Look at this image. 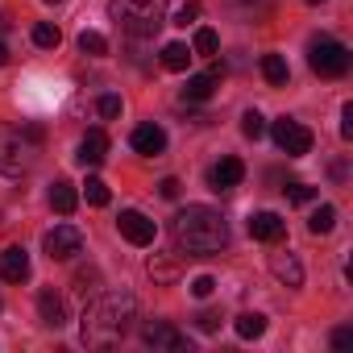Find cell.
Instances as JSON below:
<instances>
[{
	"instance_id": "277c9868",
	"label": "cell",
	"mask_w": 353,
	"mask_h": 353,
	"mask_svg": "<svg viewBox=\"0 0 353 353\" xmlns=\"http://www.w3.org/2000/svg\"><path fill=\"white\" fill-rule=\"evenodd\" d=\"M307 63H312V71L320 79H341L349 71V50L341 42H332V38H316L312 50H307Z\"/></svg>"
},
{
	"instance_id": "ffe728a7",
	"label": "cell",
	"mask_w": 353,
	"mask_h": 353,
	"mask_svg": "<svg viewBox=\"0 0 353 353\" xmlns=\"http://www.w3.org/2000/svg\"><path fill=\"white\" fill-rule=\"evenodd\" d=\"M188 63H192V50H188L183 42L162 46V67H166V71H188Z\"/></svg>"
},
{
	"instance_id": "d590c367",
	"label": "cell",
	"mask_w": 353,
	"mask_h": 353,
	"mask_svg": "<svg viewBox=\"0 0 353 353\" xmlns=\"http://www.w3.org/2000/svg\"><path fill=\"white\" fill-rule=\"evenodd\" d=\"M332 345H336V349H349V345H353V328H336V332H332Z\"/></svg>"
},
{
	"instance_id": "603a6c76",
	"label": "cell",
	"mask_w": 353,
	"mask_h": 353,
	"mask_svg": "<svg viewBox=\"0 0 353 353\" xmlns=\"http://www.w3.org/2000/svg\"><path fill=\"white\" fill-rule=\"evenodd\" d=\"M332 225H336V208H332V204H320V208L312 212V221H307V229H312L316 237L332 233Z\"/></svg>"
},
{
	"instance_id": "e0dca14e",
	"label": "cell",
	"mask_w": 353,
	"mask_h": 353,
	"mask_svg": "<svg viewBox=\"0 0 353 353\" xmlns=\"http://www.w3.org/2000/svg\"><path fill=\"white\" fill-rule=\"evenodd\" d=\"M216 83H221V79H216L212 71H208V75H192L188 88H183V100H188V104H200V100H208V96L216 92Z\"/></svg>"
},
{
	"instance_id": "4316f807",
	"label": "cell",
	"mask_w": 353,
	"mask_h": 353,
	"mask_svg": "<svg viewBox=\"0 0 353 353\" xmlns=\"http://www.w3.org/2000/svg\"><path fill=\"white\" fill-rule=\"evenodd\" d=\"M34 42H38L42 50H50V46H59V42H63V34H59V26L38 21V26H34Z\"/></svg>"
},
{
	"instance_id": "1f68e13d",
	"label": "cell",
	"mask_w": 353,
	"mask_h": 353,
	"mask_svg": "<svg viewBox=\"0 0 353 353\" xmlns=\"http://www.w3.org/2000/svg\"><path fill=\"white\" fill-rule=\"evenodd\" d=\"M212 291H216V279H212V274H200V279H192V295H196V299H208Z\"/></svg>"
},
{
	"instance_id": "44dd1931",
	"label": "cell",
	"mask_w": 353,
	"mask_h": 353,
	"mask_svg": "<svg viewBox=\"0 0 353 353\" xmlns=\"http://www.w3.org/2000/svg\"><path fill=\"white\" fill-rule=\"evenodd\" d=\"M262 75H266V83H274V88H283L287 83V59L283 54H262Z\"/></svg>"
},
{
	"instance_id": "7a4b0ae2",
	"label": "cell",
	"mask_w": 353,
	"mask_h": 353,
	"mask_svg": "<svg viewBox=\"0 0 353 353\" xmlns=\"http://www.w3.org/2000/svg\"><path fill=\"white\" fill-rule=\"evenodd\" d=\"M137 316V299L129 291H108V295H96L88 307H83V341L88 345H112L129 332Z\"/></svg>"
},
{
	"instance_id": "5bb4252c",
	"label": "cell",
	"mask_w": 353,
	"mask_h": 353,
	"mask_svg": "<svg viewBox=\"0 0 353 353\" xmlns=\"http://www.w3.org/2000/svg\"><path fill=\"white\" fill-rule=\"evenodd\" d=\"M133 150L145 154V158H158V154L166 150V133H162L158 125H137V129H133Z\"/></svg>"
},
{
	"instance_id": "484cf974",
	"label": "cell",
	"mask_w": 353,
	"mask_h": 353,
	"mask_svg": "<svg viewBox=\"0 0 353 353\" xmlns=\"http://www.w3.org/2000/svg\"><path fill=\"white\" fill-rule=\"evenodd\" d=\"M83 196H88V204H92V208H104V204H108V183L92 174V179L83 183Z\"/></svg>"
},
{
	"instance_id": "74e56055",
	"label": "cell",
	"mask_w": 353,
	"mask_h": 353,
	"mask_svg": "<svg viewBox=\"0 0 353 353\" xmlns=\"http://www.w3.org/2000/svg\"><path fill=\"white\" fill-rule=\"evenodd\" d=\"M21 133H26V141H30V145H38V141L46 137V129H42V125H26Z\"/></svg>"
},
{
	"instance_id": "7c38bea8",
	"label": "cell",
	"mask_w": 353,
	"mask_h": 353,
	"mask_svg": "<svg viewBox=\"0 0 353 353\" xmlns=\"http://www.w3.org/2000/svg\"><path fill=\"white\" fill-rule=\"evenodd\" d=\"M270 274H274L283 287H303V262H299L291 250H283V254H270Z\"/></svg>"
},
{
	"instance_id": "30bf717a",
	"label": "cell",
	"mask_w": 353,
	"mask_h": 353,
	"mask_svg": "<svg viewBox=\"0 0 353 353\" xmlns=\"http://www.w3.org/2000/svg\"><path fill=\"white\" fill-rule=\"evenodd\" d=\"M241 179H245V162H241V158H221V162L208 170V188H212V192H233Z\"/></svg>"
},
{
	"instance_id": "52a82bcc",
	"label": "cell",
	"mask_w": 353,
	"mask_h": 353,
	"mask_svg": "<svg viewBox=\"0 0 353 353\" xmlns=\"http://www.w3.org/2000/svg\"><path fill=\"white\" fill-rule=\"evenodd\" d=\"M117 229H121V237H125L129 245H154V237H158L154 221H150L145 212H137V208H125V212L117 216Z\"/></svg>"
},
{
	"instance_id": "f1b7e54d",
	"label": "cell",
	"mask_w": 353,
	"mask_h": 353,
	"mask_svg": "<svg viewBox=\"0 0 353 353\" xmlns=\"http://www.w3.org/2000/svg\"><path fill=\"white\" fill-rule=\"evenodd\" d=\"M192 46H196V54H216V46H221L216 42V30H196V42Z\"/></svg>"
},
{
	"instance_id": "d6a6232c",
	"label": "cell",
	"mask_w": 353,
	"mask_h": 353,
	"mask_svg": "<svg viewBox=\"0 0 353 353\" xmlns=\"http://www.w3.org/2000/svg\"><path fill=\"white\" fill-rule=\"evenodd\" d=\"M96 108H100V117H104V121H112V117H121V96H100V104H96Z\"/></svg>"
},
{
	"instance_id": "4fadbf2b",
	"label": "cell",
	"mask_w": 353,
	"mask_h": 353,
	"mask_svg": "<svg viewBox=\"0 0 353 353\" xmlns=\"http://www.w3.org/2000/svg\"><path fill=\"white\" fill-rule=\"evenodd\" d=\"M283 233H287V225H283L279 212H254L250 216V237L254 241H283Z\"/></svg>"
},
{
	"instance_id": "9c48e42d",
	"label": "cell",
	"mask_w": 353,
	"mask_h": 353,
	"mask_svg": "<svg viewBox=\"0 0 353 353\" xmlns=\"http://www.w3.org/2000/svg\"><path fill=\"white\" fill-rule=\"evenodd\" d=\"M145 345L150 349H166V353H183L188 349V336L174 328V324H166V320H154L145 328Z\"/></svg>"
},
{
	"instance_id": "3957f363",
	"label": "cell",
	"mask_w": 353,
	"mask_h": 353,
	"mask_svg": "<svg viewBox=\"0 0 353 353\" xmlns=\"http://www.w3.org/2000/svg\"><path fill=\"white\" fill-rule=\"evenodd\" d=\"M112 17L133 38H154L166 17V0H112Z\"/></svg>"
},
{
	"instance_id": "8d00e7d4",
	"label": "cell",
	"mask_w": 353,
	"mask_h": 353,
	"mask_svg": "<svg viewBox=\"0 0 353 353\" xmlns=\"http://www.w3.org/2000/svg\"><path fill=\"white\" fill-rule=\"evenodd\" d=\"M158 192H162L166 200H179V179H162V183H158Z\"/></svg>"
},
{
	"instance_id": "ab89813d",
	"label": "cell",
	"mask_w": 353,
	"mask_h": 353,
	"mask_svg": "<svg viewBox=\"0 0 353 353\" xmlns=\"http://www.w3.org/2000/svg\"><path fill=\"white\" fill-rule=\"evenodd\" d=\"M46 5H63V0H46Z\"/></svg>"
},
{
	"instance_id": "83f0119b",
	"label": "cell",
	"mask_w": 353,
	"mask_h": 353,
	"mask_svg": "<svg viewBox=\"0 0 353 353\" xmlns=\"http://www.w3.org/2000/svg\"><path fill=\"white\" fill-rule=\"evenodd\" d=\"M241 133H245V137H250V141H258V137H262V133H266V121H262V112H258V108H254V112H245V117H241Z\"/></svg>"
},
{
	"instance_id": "cb8c5ba5",
	"label": "cell",
	"mask_w": 353,
	"mask_h": 353,
	"mask_svg": "<svg viewBox=\"0 0 353 353\" xmlns=\"http://www.w3.org/2000/svg\"><path fill=\"white\" fill-rule=\"evenodd\" d=\"M96 287H100V270H96V266L75 274V295H79L83 303H88V299H96Z\"/></svg>"
},
{
	"instance_id": "d6986e66",
	"label": "cell",
	"mask_w": 353,
	"mask_h": 353,
	"mask_svg": "<svg viewBox=\"0 0 353 353\" xmlns=\"http://www.w3.org/2000/svg\"><path fill=\"white\" fill-rule=\"evenodd\" d=\"M233 328H237V336H241V341H258V336L266 332V316H262V312H241Z\"/></svg>"
},
{
	"instance_id": "e575fe53",
	"label": "cell",
	"mask_w": 353,
	"mask_h": 353,
	"mask_svg": "<svg viewBox=\"0 0 353 353\" xmlns=\"http://www.w3.org/2000/svg\"><path fill=\"white\" fill-rule=\"evenodd\" d=\"M341 137H353V104L341 108Z\"/></svg>"
},
{
	"instance_id": "4dcf8cb0",
	"label": "cell",
	"mask_w": 353,
	"mask_h": 353,
	"mask_svg": "<svg viewBox=\"0 0 353 353\" xmlns=\"http://www.w3.org/2000/svg\"><path fill=\"white\" fill-rule=\"evenodd\" d=\"M221 320H225V316H221L216 307H204V312L196 316V324H200V332H216V328H221Z\"/></svg>"
},
{
	"instance_id": "836d02e7",
	"label": "cell",
	"mask_w": 353,
	"mask_h": 353,
	"mask_svg": "<svg viewBox=\"0 0 353 353\" xmlns=\"http://www.w3.org/2000/svg\"><path fill=\"white\" fill-rule=\"evenodd\" d=\"M200 13H204V9H200V5H196V0H188V5H183V9H179V13H174V26H192V21H196V17H200Z\"/></svg>"
},
{
	"instance_id": "5b68a950",
	"label": "cell",
	"mask_w": 353,
	"mask_h": 353,
	"mask_svg": "<svg viewBox=\"0 0 353 353\" xmlns=\"http://www.w3.org/2000/svg\"><path fill=\"white\" fill-rule=\"evenodd\" d=\"M30 170V141L21 129L0 125V174H21Z\"/></svg>"
},
{
	"instance_id": "8992f818",
	"label": "cell",
	"mask_w": 353,
	"mask_h": 353,
	"mask_svg": "<svg viewBox=\"0 0 353 353\" xmlns=\"http://www.w3.org/2000/svg\"><path fill=\"white\" fill-rule=\"evenodd\" d=\"M270 133H274V145L283 150V154H291V158H303L307 150H312V129L307 125H299V121H274L270 125Z\"/></svg>"
},
{
	"instance_id": "6da1fadb",
	"label": "cell",
	"mask_w": 353,
	"mask_h": 353,
	"mask_svg": "<svg viewBox=\"0 0 353 353\" xmlns=\"http://www.w3.org/2000/svg\"><path fill=\"white\" fill-rule=\"evenodd\" d=\"M170 237L179 245V254L188 258H204V254H221L229 241V225L216 208L208 204H188L179 216L170 221Z\"/></svg>"
},
{
	"instance_id": "f35d334b",
	"label": "cell",
	"mask_w": 353,
	"mask_h": 353,
	"mask_svg": "<svg viewBox=\"0 0 353 353\" xmlns=\"http://www.w3.org/2000/svg\"><path fill=\"white\" fill-rule=\"evenodd\" d=\"M5 63H9V46H5V42H0V67H5Z\"/></svg>"
},
{
	"instance_id": "8fae6325",
	"label": "cell",
	"mask_w": 353,
	"mask_h": 353,
	"mask_svg": "<svg viewBox=\"0 0 353 353\" xmlns=\"http://www.w3.org/2000/svg\"><path fill=\"white\" fill-rule=\"evenodd\" d=\"M0 279H5V283H26L30 279V254H26V245H9L5 254H0Z\"/></svg>"
},
{
	"instance_id": "9a60e30c",
	"label": "cell",
	"mask_w": 353,
	"mask_h": 353,
	"mask_svg": "<svg viewBox=\"0 0 353 353\" xmlns=\"http://www.w3.org/2000/svg\"><path fill=\"white\" fill-rule=\"evenodd\" d=\"M38 316H42V324L63 328V324H67V303H63V295H59V291H42V295H38Z\"/></svg>"
},
{
	"instance_id": "7402d4cb",
	"label": "cell",
	"mask_w": 353,
	"mask_h": 353,
	"mask_svg": "<svg viewBox=\"0 0 353 353\" xmlns=\"http://www.w3.org/2000/svg\"><path fill=\"white\" fill-rule=\"evenodd\" d=\"M150 279L170 287V283H179V266H174L170 258H158V254H154V258H150Z\"/></svg>"
},
{
	"instance_id": "f546056e",
	"label": "cell",
	"mask_w": 353,
	"mask_h": 353,
	"mask_svg": "<svg viewBox=\"0 0 353 353\" xmlns=\"http://www.w3.org/2000/svg\"><path fill=\"white\" fill-rule=\"evenodd\" d=\"M287 200H291V204H312V200H316V188H307V183H291V188H287Z\"/></svg>"
},
{
	"instance_id": "60d3db41",
	"label": "cell",
	"mask_w": 353,
	"mask_h": 353,
	"mask_svg": "<svg viewBox=\"0 0 353 353\" xmlns=\"http://www.w3.org/2000/svg\"><path fill=\"white\" fill-rule=\"evenodd\" d=\"M307 5H320V0H307Z\"/></svg>"
},
{
	"instance_id": "ac0fdd59",
	"label": "cell",
	"mask_w": 353,
	"mask_h": 353,
	"mask_svg": "<svg viewBox=\"0 0 353 353\" xmlns=\"http://www.w3.org/2000/svg\"><path fill=\"white\" fill-rule=\"evenodd\" d=\"M75 204H79L75 188H71L67 179H59V183L50 188V208H54V212H63V216H71V212H75Z\"/></svg>"
},
{
	"instance_id": "d4e9b609",
	"label": "cell",
	"mask_w": 353,
	"mask_h": 353,
	"mask_svg": "<svg viewBox=\"0 0 353 353\" xmlns=\"http://www.w3.org/2000/svg\"><path fill=\"white\" fill-rule=\"evenodd\" d=\"M79 50L92 54V59H100V54H108V38L96 34V30H83V34H79Z\"/></svg>"
},
{
	"instance_id": "ba28073f",
	"label": "cell",
	"mask_w": 353,
	"mask_h": 353,
	"mask_svg": "<svg viewBox=\"0 0 353 353\" xmlns=\"http://www.w3.org/2000/svg\"><path fill=\"white\" fill-rule=\"evenodd\" d=\"M42 245H46V254H50L54 262H67V258H75V254L83 250V233H79L75 225H54Z\"/></svg>"
},
{
	"instance_id": "2e32d148",
	"label": "cell",
	"mask_w": 353,
	"mask_h": 353,
	"mask_svg": "<svg viewBox=\"0 0 353 353\" xmlns=\"http://www.w3.org/2000/svg\"><path fill=\"white\" fill-rule=\"evenodd\" d=\"M75 158H79L83 166H100V162L108 158V137H104L100 129H92V133L79 141V154H75Z\"/></svg>"
}]
</instances>
